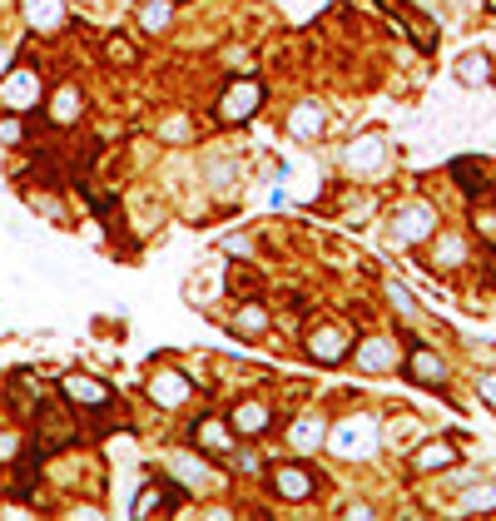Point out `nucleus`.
Returning <instances> with one entry per match:
<instances>
[{"mask_svg":"<svg viewBox=\"0 0 496 521\" xmlns=\"http://www.w3.org/2000/svg\"><path fill=\"white\" fill-rule=\"evenodd\" d=\"M482 397L496 407V373H487V378H482Z\"/></svg>","mask_w":496,"mask_h":521,"instance_id":"34","label":"nucleus"},{"mask_svg":"<svg viewBox=\"0 0 496 521\" xmlns=\"http://www.w3.org/2000/svg\"><path fill=\"white\" fill-rule=\"evenodd\" d=\"M15 447H20V437H15V432H0V462H10Z\"/></svg>","mask_w":496,"mask_h":521,"instance_id":"33","label":"nucleus"},{"mask_svg":"<svg viewBox=\"0 0 496 521\" xmlns=\"http://www.w3.org/2000/svg\"><path fill=\"white\" fill-rule=\"evenodd\" d=\"M164 139H169V144H184V139H189V120H164Z\"/></svg>","mask_w":496,"mask_h":521,"instance_id":"30","label":"nucleus"},{"mask_svg":"<svg viewBox=\"0 0 496 521\" xmlns=\"http://www.w3.org/2000/svg\"><path fill=\"white\" fill-rule=\"evenodd\" d=\"M377 5L397 15V25L417 40V50H432V45H437V25H427V20H422V10H417L412 0H377Z\"/></svg>","mask_w":496,"mask_h":521,"instance_id":"8","label":"nucleus"},{"mask_svg":"<svg viewBox=\"0 0 496 521\" xmlns=\"http://www.w3.org/2000/svg\"><path fill=\"white\" fill-rule=\"evenodd\" d=\"M149 397H154L159 407H184V402H189V378L174 373V368H159V373L149 378Z\"/></svg>","mask_w":496,"mask_h":521,"instance_id":"11","label":"nucleus"},{"mask_svg":"<svg viewBox=\"0 0 496 521\" xmlns=\"http://www.w3.org/2000/svg\"><path fill=\"white\" fill-rule=\"evenodd\" d=\"M288 134H293L298 144H313V139L323 134V105H318V100L293 105V115H288Z\"/></svg>","mask_w":496,"mask_h":521,"instance_id":"13","label":"nucleus"},{"mask_svg":"<svg viewBox=\"0 0 496 521\" xmlns=\"http://www.w3.org/2000/svg\"><path fill=\"white\" fill-rule=\"evenodd\" d=\"M229 427H234V437H258V432H268V407H263L258 397H248V402H239V407L229 412Z\"/></svg>","mask_w":496,"mask_h":521,"instance_id":"14","label":"nucleus"},{"mask_svg":"<svg viewBox=\"0 0 496 521\" xmlns=\"http://www.w3.org/2000/svg\"><path fill=\"white\" fill-rule=\"evenodd\" d=\"M452 462H457L452 442H427V447H417V457H412V467H417V472H447Z\"/></svg>","mask_w":496,"mask_h":521,"instance_id":"20","label":"nucleus"},{"mask_svg":"<svg viewBox=\"0 0 496 521\" xmlns=\"http://www.w3.org/2000/svg\"><path fill=\"white\" fill-rule=\"evenodd\" d=\"M60 392H65L75 407H85V412H105V407L115 402L110 383H100V378H90V373H65V378H60Z\"/></svg>","mask_w":496,"mask_h":521,"instance_id":"5","label":"nucleus"},{"mask_svg":"<svg viewBox=\"0 0 496 521\" xmlns=\"http://www.w3.org/2000/svg\"><path fill=\"white\" fill-rule=\"evenodd\" d=\"M457 80H462V85H487V80H492V55H482V50L462 55V60H457Z\"/></svg>","mask_w":496,"mask_h":521,"instance_id":"22","label":"nucleus"},{"mask_svg":"<svg viewBox=\"0 0 496 521\" xmlns=\"http://www.w3.org/2000/svg\"><path fill=\"white\" fill-rule=\"evenodd\" d=\"M268 487L283 502H308L318 492V477H313L308 462H278V467H268Z\"/></svg>","mask_w":496,"mask_h":521,"instance_id":"2","label":"nucleus"},{"mask_svg":"<svg viewBox=\"0 0 496 521\" xmlns=\"http://www.w3.org/2000/svg\"><path fill=\"white\" fill-rule=\"evenodd\" d=\"M462 512H496V482H482L462 497Z\"/></svg>","mask_w":496,"mask_h":521,"instance_id":"26","label":"nucleus"},{"mask_svg":"<svg viewBox=\"0 0 496 521\" xmlns=\"http://www.w3.org/2000/svg\"><path fill=\"white\" fill-rule=\"evenodd\" d=\"M462 259H467V244H462L457 234H447V239L437 244V259H432V268H457Z\"/></svg>","mask_w":496,"mask_h":521,"instance_id":"25","label":"nucleus"},{"mask_svg":"<svg viewBox=\"0 0 496 521\" xmlns=\"http://www.w3.org/2000/svg\"><path fill=\"white\" fill-rule=\"evenodd\" d=\"M194 442H204L209 452H219V457H229V452H234V427H224V422H214V417H204V422H194Z\"/></svg>","mask_w":496,"mask_h":521,"instance_id":"16","label":"nucleus"},{"mask_svg":"<svg viewBox=\"0 0 496 521\" xmlns=\"http://www.w3.org/2000/svg\"><path fill=\"white\" fill-rule=\"evenodd\" d=\"M437 234V209L432 204H407V209H397V224H392V239L397 244H422V239H432Z\"/></svg>","mask_w":496,"mask_h":521,"instance_id":"6","label":"nucleus"},{"mask_svg":"<svg viewBox=\"0 0 496 521\" xmlns=\"http://www.w3.org/2000/svg\"><path fill=\"white\" fill-rule=\"evenodd\" d=\"M105 55H110L115 65H134V45L120 40V35H115V40H105Z\"/></svg>","mask_w":496,"mask_h":521,"instance_id":"29","label":"nucleus"},{"mask_svg":"<svg viewBox=\"0 0 496 521\" xmlns=\"http://www.w3.org/2000/svg\"><path fill=\"white\" fill-rule=\"evenodd\" d=\"M5 65H10V55H5V45H0V75H5Z\"/></svg>","mask_w":496,"mask_h":521,"instance_id":"35","label":"nucleus"},{"mask_svg":"<svg viewBox=\"0 0 496 521\" xmlns=\"http://www.w3.org/2000/svg\"><path fill=\"white\" fill-rule=\"evenodd\" d=\"M308 353H313L318 363H338V358L348 353V333H343V328H318V333L308 338Z\"/></svg>","mask_w":496,"mask_h":521,"instance_id":"15","label":"nucleus"},{"mask_svg":"<svg viewBox=\"0 0 496 521\" xmlns=\"http://www.w3.org/2000/svg\"><path fill=\"white\" fill-rule=\"evenodd\" d=\"M382 159H387L382 134H358V139L348 144V169H353V174H377Z\"/></svg>","mask_w":496,"mask_h":521,"instance_id":"9","label":"nucleus"},{"mask_svg":"<svg viewBox=\"0 0 496 521\" xmlns=\"http://www.w3.org/2000/svg\"><path fill=\"white\" fill-rule=\"evenodd\" d=\"M174 472H179V477H184L194 492H199V487H204V492H214V487H219L214 467H209V462H194L189 452H174Z\"/></svg>","mask_w":496,"mask_h":521,"instance_id":"18","label":"nucleus"},{"mask_svg":"<svg viewBox=\"0 0 496 521\" xmlns=\"http://www.w3.org/2000/svg\"><path fill=\"white\" fill-rule=\"evenodd\" d=\"M234 333H239V338H263V333H268V308L248 298L244 308L234 313Z\"/></svg>","mask_w":496,"mask_h":521,"instance_id":"21","label":"nucleus"},{"mask_svg":"<svg viewBox=\"0 0 496 521\" xmlns=\"http://www.w3.org/2000/svg\"><path fill=\"white\" fill-rule=\"evenodd\" d=\"M229 467H234V472H258L263 462H258L253 452H229Z\"/></svg>","mask_w":496,"mask_h":521,"instance_id":"31","label":"nucleus"},{"mask_svg":"<svg viewBox=\"0 0 496 521\" xmlns=\"http://www.w3.org/2000/svg\"><path fill=\"white\" fill-rule=\"evenodd\" d=\"M0 105H5L10 115H30V110L40 105V75H35L30 65L5 70V75H0Z\"/></svg>","mask_w":496,"mask_h":521,"instance_id":"3","label":"nucleus"},{"mask_svg":"<svg viewBox=\"0 0 496 521\" xmlns=\"http://www.w3.org/2000/svg\"><path fill=\"white\" fill-rule=\"evenodd\" d=\"M387 298H392V308H397V313H407V318L417 313V303H412V293H407L402 283H387Z\"/></svg>","mask_w":496,"mask_h":521,"instance_id":"28","label":"nucleus"},{"mask_svg":"<svg viewBox=\"0 0 496 521\" xmlns=\"http://www.w3.org/2000/svg\"><path fill=\"white\" fill-rule=\"evenodd\" d=\"M139 25H144L149 35H164V30H169V0H149V5H139Z\"/></svg>","mask_w":496,"mask_h":521,"instance_id":"23","label":"nucleus"},{"mask_svg":"<svg viewBox=\"0 0 496 521\" xmlns=\"http://www.w3.org/2000/svg\"><path fill=\"white\" fill-rule=\"evenodd\" d=\"M402 373H407L412 383H422V388H442V383H447V363H442L432 348H422V343H407Z\"/></svg>","mask_w":496,"mask_h":521,"instance_id":"7","label":"nucleus"},{"mask_svg":"<svg viewBox=\"0 0 496 521\" xmlns=\"http://www.w3.org/2000/svg\"><path fill=\"white\" fill-rule=\"evenodd\" d=\"M258 283H263V278H258L253 268H239V263L229 268V288H234V293H244V298H253V293H258Z\"/></svg>","mask_w":496,"mask_h":521,"instance_id":"27","label":"nucleus"},{"mask_svg":"<svg viewBox=\"0 0 496 521\" xmlns=\"http://www.w3.org/2000/svg\"><path fill=\"white\" fill-rule=\"evenodd\" d=\"M452 174H457V184H462V189L492 194V189H487V179H482V164H472V159H457V164H452Z\"/></svg>","mask_w":496,"mask_h":521,"instance_id":"24","label":"nucleus"},{"mask_svg":"<svg viewBox=\"0 0 496 521\" xmlns=\"http://www.w3.org/2000/svg\"><path fill=\"white\" fill-rule=\"evenodd\" d=\"M333 452L348 457V462L377 452V422H372V417H348V422H338V427H333Z\"/></svg>","mask_w":496,"mask_h":521,"instance_id":"4","label":"nucleus"},{"mask_svg":"<svg viewBox=\"0 0 496 521\" xmlns=\"http://www.w3.org/2000/svg\"><path fill=\"white\" fill-rule=\"evenodd\" d=\"M80 110H85V95H80L75 85H60V90L50 95V120H55V125H70V120H80Z\"/></svg>","mask_w":496,"mask_h":521,"instance_id":"19","label":"nucleus"},{"mask_svg":"<svg viewBox=\"0 0 496 521\" xmlns=\"http://www.w3.org/2000/svg\"><path fill=\"white\" fill-rule=\"evenodd\" d=\"M20 10H25V25L40 35H55L65 25V0H20Z\"/></svg>","mask_w":496,"mask_h":521,"instance_id":"12","label":"nucleus"},{"mask_svg":"<svg viewBox=\"0 0 496 521\" xmlns=\"http://www.w3.org/2000/svg\"><path fill=\"white\" fill-rule=\"evenodd\" d=\"M358 368L363 373H392L397 368V343L382 338V333H372L368 343H358Z\"/></svg>","mask_w":496,"mask_h":521,"instance_id":"10","label":"nucleus"},{"mask_svg":"<svg viewBox=\"0 0 496 521\" xmlns=\"http://www.w3.org/2000/svg\"><path fill=\"white\" fill-rule=\"evenodd\" d=\"M25 139V130H20V120L10 115V120H0V144H20Z\"/></svg>","mask_w":496,"mask_h":521,"instance_id":"32","label":"nucleus"},{"mask_svg":"<svg viewBox=\"0 0 496 521\" xmlns=\"http://www.w3.org/2000/svg\"><path fill=\"white\" fill-rule=\"evenodd\" d=\"M258 105H263V85L253 80V75H244V80H229L224 85V95H219V120L224 125H244V120H253L258 115Z\"/></svg>","mask_w":496,"mask_h":521,"instance_id":"1","label":"nucleus"},{"mask_svg":"<svg viewBox=\"0 0 496 521\" xmlns=\"http://www.w3.org/2000/svg\"><path fill=\"white\" fill-rule=\"evenodd\" d=\"M323 437H328V427H323V417H318V412H308V417H298V422L288 427V442H293V452H313Z\"/></svg>","mask_w":496,"mask_h":521,"instance_id":"17","label":"nucleus"}]
</instances>
